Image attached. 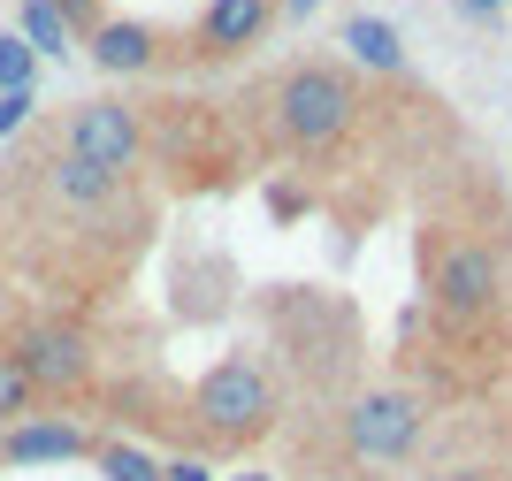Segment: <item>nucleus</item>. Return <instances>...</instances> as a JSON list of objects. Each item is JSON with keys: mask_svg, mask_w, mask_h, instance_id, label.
I'll return each instance as SVG.
<instances>
[{"mask_svg": "<svg viewBox=\"0 0 512 481\" xmlns=\"http://www.w3.org/2000/svg\"><path fill=\"white\" fill-rule=\"evenodd\" d=\"M85 54L107 69V77H138V69H153V54H161V31L138 23V16H107L85 39Z\"/></svg>", "mask_w": 512, "mask_h": 481, "instance_id": "obj_8", "label": "nucleus"}, {"mask_svg": "<svg viewBox=\"0 0 512 481\" xmlns=\"http://www.w3.org/2000/svg\"><path fill=\"white\" fill-rule=\"evenodd\" d=\"M428 436V413L413 390H367L344 405V451L360 466H406Z\"/></svg>", "mask_w": 512, "mask_h": 481, "instance_id": "obj_4", "label": "nucleus"}, {"mask_svg": "<svg viewBox=\"0 0 512 481\" xmlns=\"http://www.w3.org/2000/svg\"><path fill=\"white\" fill-rule=\"evenodd\" d=\"M31 107H39V92L23 84V92H0V138H16L23 123H31Z\"/></svg>", "mask_w": 512, "mask_h": 481, "instance_id": "obj_15", "label": "nucleus"}, {"mask_svg": "<svg viewBox=\"0 0 512 481\" xmlns=\"http://www.w3.org/2000/svg\"><path fill=\"white\" fill-rule=\"evenodd\" d=\"M444 481H497V474H482V466H451Z\"/></svg>", "mask_w": 512, "mask_h": 481, "instance_id": "obj_21", "label": "nucleus"}, {"mask_svg": "<svg viewBox=\"0 0 512 481\" xmlns=\"http://www.w3.org/2000/svg\"><path fill=\"white\" fill-rule=\"evenodd\" d=\"M85 451H92V436L69 428V420H16L0 436V459L8 466H54V459H85Z\"/></svg>", "mask_w": 512, "mask_h": 481, "instance_id": "obj_9", "label": "nucleus"}, {"mask_svg": "<svg viewBox=\"0 0 512 481\" xmlns=\"http://www.w3.org/2000/svg\"><path fill=\"white\" fill-rule=\"evenodd\" d=\"M23 375H31V390L39 398H69V390H85L92 382V344L85 329H62V321H46V329H31L16 344Z\"/></svg>", "mask_w": 512, "mask_h": 481, "instance_id": "obj_6", "label": "nucleus"}, {"mask_svg": "<svg viewBox=\"0 0 512 481\" xmlns=\"http://www.w3.org/2000/svg\"><path fill=\"white\" fill-rule=\"evenodd\" d=\"M39 77V54L23 46V31H0V92H23Z\"/></svg>", "mask_w": 512, "mask_h": 481, "instance_id": "obj_14", "label": "nucleus"}, {"mask_svg": "<svg viewBox=\"0 0 512 481\" xmlns=\"http://www.w3.org/2000/svg\"><path fill=\"white\" fill-rule=\"evenodd\" d=\"M161 474H169V481H214V474H207V466H199V459H169V466H161Z\"/></svg>", "mask_w": 512, "mask_h": 481, "instance_id": "obj_18", "label": "nucleus"}, {"mask_svg": "<svg viewBox=\"0 0 512 481\" xmlns=\"http://www.w3.org/2000/svg\"><path fill=\"white\" fill-rule=\"evenodd\" d=\"M268 23H276V0H207L192 23V46L207 62H230V54L268 39Z\"/></svg>", "mask_w": 512, "mask_h": 481, "instance_id": "obj_7", "label": "nucleus"}, {"mask_svg": "<svg viewBox=\"0 0 512 481\" xmlns=\"http://www.w3.org/2000/svg\"><path fill=\"white\" fill-rule=\"evenodd\" d=\"M100 459H107V474H115V481H161L146 459H130V451H100Z\"/></svg>", "mask_w": 512, "mask_h": 481, "instance_id": "obj_17", "label": "nucleus"}, {"mask_svg": "<svg viewBox=\"0 0 512 481\" xmlns=\"http://www.w3.org/2000/svg\"><path fill=\"white\" fill-rule=\"evenodd\" d=\"M344 54H352V62H367V69H383V77H398V69H406V39H398L383 16H344Z\"/></svg>", "mask_w": 512, "mask_h": 481, "instance_id": "obj_10", "label": "nucleus"}, {"mask_svg": "<svg viewBox=\"0 0 512 481\" xmlns=\"http://www.w3.org/2000/svg\"><path fill=\"white\" fill-rule=\"evenodd\" d=\"M505 0H459V16H497Z\"/></svg>", "mask_w": 512, "mask_h": 481, "instance_id": "obj_20", "label": "nucleus"}, {"mask_svg": "<svg viewBox=\"0 0 512 481\" xmlns=\"http://www.w3.org/2000/svg\"><path fill=\"white\" fill-rule=\"evenodd\" d=\"M268 115H276V138H283V146L321 153V146H337L344 130H352V115H360V84H352V69L299 62V69H283V77H276Z\"/></svg>", "mask_w": 512, "mask_h": 481, "instance_id": "obj_1", "label": "nucleus"}, {"mask_svg": "<svg viewBox=\"0 0 512 481\" xmlns=\"http://www.w3.org/2000/svg\"><path fill=\"white\" fill-rule=\"evenodd\" d=\"M62 23H69V31H77V39H92V31H100V0H62Z\"/></svg>", "mask_w": 512, "mask_h": 481, "instance_id": "obj_16", "label": "nucleus"}, {"mask_svg": "<svg viewBox=\"0 0 512 481\" xmlns=\"http://www.w3.org/2000/svg\"><path fill=\"white\" fill-rule=\"evenodd\" d=\"M62 153L107 168V176H130L138 153H146V130H138V115L123 100H85V107H69V123H62Z\"/></svg>", "mask_w": 512, "mask_h": 481, "instance_id": "obj_5", "label": "nucleus"}, {"mask_svg": "<svg viewBox=\"0 0 512 481\" xmlns=\"http://www.w3.org/2000/svg\"><path fill=\"white\" fill-rule=\"evenodd\" d=\"M115 184H123V176H107V168L77 161V153H62V161H54V191H62L69 207H100V199H107Z\"/></svg>", "mask_w": 512, "mask_h": 481, "instance_id": "obj_12", "label": "nucleus"}, {"mask_svg": "<svg viewBox=\"0 0 512 481\" xmlns=\"http://www.w3.org/2000/svg\"><path fill=\"white\" fill-rule=\"evenodd\" d=\"M192 413H199V428H207L214 443H253V436H268V428H276L283 398H276V375H268L260 359L237 352V359H222V367H207V375H199Z\"/></svg>", "mask_w": 512, "mask_h": 481, "instance_id": "obj_2", "label": "nucleus"}, {"mask_svg": "<svg viewBox=\"0 0 512 481\" xmlns=\"http://www.w3.org/2000/svg\"><path fill=\"white\" fill-rule=\"evenodd\" d=\"M276 8H283V23H306V16L321 8V0H276Z\"/></svg>", "mask_w": 512, "mask_h": 481, "instance_id": "obj_19", "label": "nucleus"}, {"mask_svg": "<svg viewBox=\"0 0 512 481\" xmlns=\"http://www.w3.org/2000/svg\"><path fill=\"white\" fill-rule=\"evenodd\" d=\"M16 31H23L31 54H69V39H77V31L62 23V0H23V8H16Z\"/></svg>", "mask_w": 512, "mask_h": 481, "instance_id": "obj_11", "label": "nucleus"}, {"mask_svg": "<svg viewBox=\"0 0 512 481\" xmlns=\"http://www.w3.org/2000/svg\"><path fill=\"white\" fill-rule=\"evenodd\" d=\"M31 405H39V390H31V375H23V359L0 352V428L31 420Z\"/></svg>", "mask_w": 512, "mask_h": 481, "instance_id": "obj_13", "label": "nucleus"}, {"mask_svg": "<svg viewBox=\"0 0 512 481\" xmlns=\"http://www.w3.org/2000/svg\"><path fill=\"white\" fill-rule=\"evenodd\" d=\"M428 298L444 321H490L505 306V268L482 237H436L428 245Z\"/></svg>", "mask_w": 512, "mask_h": 481, "instance_id": "obj_3", "label": "nucleus"}]
</instances>
